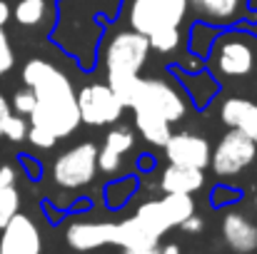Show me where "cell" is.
<instances>
[{"label":"cell","mask_w":257,"mask_h":254,"mask_svg":"<svg viewBox=\"0 0 257 254\" xmlns=\"http://www.w3.org/2000/svg\"><path fill=\"white\" fill-rule=\"evenodd\" d=\"M28 140H30L35 147H40V150H50V147L58 142V137H55L53 132H48V130H43V127H38V125L28 127Z\"/></svg>","instance_id":"f1b7e54d"},{"label":"cell","mask_w":257,"mask_h":254,"mask_svg":"<svg viewBox=\"0 0 257 254\" xmlns=\"http://www.w3.org/2000/svg\"><path fill=\"white\" fill-rule=\"evenodd\" d=\"M48 18V0H18L15 20L25 28H35Z\"/></svg>","instance_id":"cb8c5ba5"},{"label":"cell","mask_w":257,"mask_h":254,"mask_svg":"<svg viewBox=\"0 0 257 254\" xmlns=\"http://www.w3.org/2000/svg\"><path fill=\"white\" fill-rule=\"evenodd\" d=\"M133 112H135V127H138V132H140L150 145L165 147V142L170 140V135H172L170 120L163 117L160 112L150 110V107H133Z\"/></svg>","instance_id":"2e32d148"},{"label":"cell","mask_w":257,"mask_h":254,"mask_svg":"<svg viewBox=\"0 0 257 254\" xmlns=\"http://www.w3.org/2000/svg\"><path fill=\"white\" fill-rule=\"evenodd\" d=\"M158 254H182V249H180V244L170 242V244H163V247H158Z\"/></svg>","instance_id":"e575fe53"},{"label":"cell","mask_w":257,"mask_h":254,"mask_svg":"<svg viewBox=\"0 0 257 254\" xmlns=\"http://www.w3.org/2000/svg\"><path fill=\"white\" fill-rule=\"evenodd\" d=\"M135 145V135L130 127H115L105 135L102 147H97V169L105 174H115L122 167V155L130 152Z\"/></svg>","instance_id":"5bb4252c"},{"label":"cell","mask_w":257,"mask_h":254,"mask_svg":"<svg viewBox=\"0 0 257 254\" xmlns=\"http://www.w3.org/2000/svg\"><path fill=\"white\" fill-rule=\"evenodd\" d=\"M190 0H133L130 25L133 30L150 38L158 30L180 28L187 15Z\"/></svg>","instance_id":"3957f363"},{"label":"cell","mask_w":257,"mask_h":254,"mask_svg":"<svg viewBox=\"0 0 257 254\" xmlns=\"http://www.w3.org/2000/svg\"><path fill=\"white\" fill-rule=\"evenodd\" d=\"M78 110H80V120L92 127H102V125H112L120 120L125 105L122 100L112 92V87L105 83H92L85 85L78 92Z\"/></svg>","instance_id":"52a82bcc"},{"label":"cell","mask_w":257,"mask_h":254,"mask_svg":"<svg viewBox=\"0 0 257 254\" xmlns=\"http://www.w3.org/2000/svg\"><path fill=\"white\" fill-rule=\"evenodd\" d=\"M222 242L232 254H257V222L245 212L227 209L222 217Z\"/></svg>","instance_id":"7c38bea8"},{"label":"cell","mask_w":257,"mask_h":254,"mask_svg":"<svg viewBox=\"0 0 257 254\" xmlns=\"http://www.w3.org/2000/svg\"><path fill=\"white\" fill-rule=\"evenodd\" d=\"M150 55V40L138 30L115 33L105 45L107 78H135L145 68Z\"/></svg>","instance_id":"7a4b0ae2"},{"label":"cell","mask_w":257,"mask_h":254,"mask_svg":"<svg viewBox=\"0 0 257 254\" xmlns=\"http://www.w3.org/2000/svg\"><path fill=\"white\" fill-rule=\"evenodd\" d=\"M252 207H255V212H257V194H255V199H252Z\"/></svg>","instance_id":"f35d334b"},{"label":"cell","mask_w":257,"mask_h":254,"mask_svg":"<svg viewBox=\"0 0 257 254\" xmlns=\"http://www.w3.org/2000/svg\"><path fill=\"white\" fill-rule=\"evenodd\" d=\"M23 80L35 92V107L30 122L53 132L58 140L73 135L80 127L78 95L70 85V78L48 60H30L23 68Z\"/></svg>","instance_id":"6da1fadb"},{"label":"cell","mask_w":257,"mask_h":254,"mask_svg":"<svg viewBox=\"0 0 257 254\" xmlns=\"http://www.w3.org/2000/svg\"><path fill=\"white\" fill-rule=\"evenodd\" d=\"M150 48H155L158 53H172L180 45V28H168V30H158L150 38Z\"/></svg>","instance_id":"4316f807"},{"label":"cell","mask_w":257,"mask_h":254,"mask_svg":"<svg viewBox=\"0 0 257 254\" xmlns=\"http://www.w3.org/2000/svg\"><path fill=\"white\" fill-rule=\"evenodd\" d=\"M220 38V30L212 25V23H205V20H197L192 28H190V53L197 55V60H205L215 45V40Z\"/></svg>","instance_id":"7402d4cb"},{"label":"cell","mask_w":257,"mask_h":254,"mask_svg":"<svg viewBox=\"0 0 257 254\" xmlns=\"http://www.w3.org/2000/svg\"><path fill=\"white\" fill-rule=\"evenodd\" d=\"M210 55H212V63L217 65V73L227 75V78H242L255 65V53H252L250 43L245 40V35H240V33L220 35L215 40Z\"/></svg>","instance_id":"ba28073f"},{"label":"cell","mask_w":257,"mask_h":254,"mask_svg":"<svg viewBox=\"0 0 257 254\" xmlns=\"http://www.w3.org/2000/svg\"><path fill=\"white\" fill-rule=\"evenodd\" d=\"M205 184V172L195 167H180L168 165L160 177V189L163 192H182V194H195Z\"/></svg>","instance_id":"ac0fdd59"},{"label":"cell","mask_w":257,"mask_h":254,"mask_svg":"<svg viewBox=\"0 0 257 254\" xmlns=\"http://www.w3.org/2000/svg\"><path fill=\"white\" fill-rule=\"evenodd\" d=\"M127 107H150L155 112H160L163 117H168L170 122H177L185 117L187 112V102L182 97V92L177 87H172L165 80H155V78H138L133 100Z\"/></svg>","instance_id":"5b68a950"},{"label":"cell","mask_w":257,"mask_h":254,"mask_svg":"<svg viewBox=\"0 0 257 254\" xmlns=\"http://www.w3.org/2000/svg\"><path fill=\"white\" fill-rule=\"evenodd\" d=\"M220 117L230 130L245 132L257 145V105L245 97H230L220 107Z\"/></svg>","instance_id":"9a60e30c"},{"label":"cell","mask_w":257,"mask_h":254,"mask_svg":"<svg viewBox=\"0 0 257 254\" xmlns=\"http://www.w3.org/2000/svg\"><path fill=\"white\" fill-rule=\"evenodd\" d=\"M20 157H23V162L28 165V169H30V174H33V179H38V174H40V167H38V165H33V162L28 160V155H20Z\"/></svg>","instance_id":"8d00e7d4"},{"label":"cell","mask_w":257,"mask_h":254,"mask_svg":"<svg viewBox=\"0 0 257 254\" xmlns=\"http://www.w3.org/2000/svg\"><path fill=\"white\" fill-rule=\"evenodd\" d=\"M0 254H43V234L33 217L18 212L0 229Z\"/></svg>","instance_id":"9c48e42d"},{"label":"cell","mask_w":257,"mask_h":254,"mask_svg":"<svg viewBox=\"0 0 257 254\" xmlns=\"http://www.w3.org/2000/svg\"><path fill=\"white\" fill-rule=\"evenodd\" d=\"M3 137H8L10 142H23V140H28V125H25V120L10 115V117L5 120V125H3Z\"/></svg>","instance_id":"83f0119b"},{"label":"cell","mask_w":257,"mask_h":254,"mask_svg":"<svg viewBox=\"0 0 257 254\" xmlns=\"http://www.w3.org/2000/svg\"><path fill=\"white\" fill-rule=\"evenodd\" d=\"M163 209L168 214L172 227H180L190 214H195V199L192 194H182V192H165V197H160Z\"/></svg>","instance_id":"603a6c76"},{"label":"cell","mask_w":257,"mask_h":254,"mask_svg":"<svg viewBox=\"0 0 257 254\" xmlns=\"http://www.w3.org/2000/svg\"><path fill=\"white\" fill-rule=\"evenodd\" d=\"M172 73H177L180 75V85L185 87V92H187V97L192 100V105L195 107H207L210 105V100L217 95V90H220V85H217V80L210 75V73H185V70H175V68H170Z\"/></svg>","instance_id":"e0dca14e"},{"label":"cell","mask_w":257,"mask_h":254,"mask_svg":"<svg viewBox=\"0 0 257 254\" xmlns=\"http://www.w3.org/2000/svg\"><path fill=\"white\" fill-rule=\"evenodd\" d=\"M117 222L105 219H75L65 227V242L73 252H95L100 247L115 244Z\"/></svg>","instance_id":"30bf717a"},{"label":"cell","mask_w":257,"mask_h":254,"mask_svg":"<svg viewBox=\"0 0 257 254\" xmlns=\"http://www.w3.org/2000/svg\"><path fill=\"white\" fill-rule=\"evenodd\" d=\"M138 192V177L135 174H125V177H115L112 182L105 184L102 189V199H105V207L117 212L122 209Z\"/></svg>","instance_id":"ffe728a7"},{"label":"cell","mask_w":257,"mask_h":254,"mask_svg":"<svg viewBox=\"0 0 257 254\" xmlns=\"http://www.w3.org/2000/svg\"><path fill=\"white\" fill-rule=\"evenodd\" d=\"M115 247H120L122 254H148L160 247V237H155L135 214L117 222Z\"/></svg>","instance_id":"4fadbf2b"},{"label":"cell","mask_w":257,"mask_h":254,"mask_svg":"<svg viewBox=\"0 0 257 254\" xmlns=\"http://www.w3.org/2000/svg\"><path fill=\"white\" fill-rule=\"evenodd\" d=\"M190 3L195 5L200 18L212 25L232 23L240 13V0H190Z\"/></svg>","instance_id":"d6986e66"},{"label":"cell","mask_w":257,"mask_h":254,"mask_svg":"<svg viewBox=\"0 0 257 254\" xmlns=\"http://www.w3.org/2000/svg\"><path fill=\"white\" fill-rule=\"evenodd\" d=\"M20 212V192L15 184L0 187V229Z\"/></svg>","instance_id":"d4e9b609"},{"label":"cell","mask_w":257,"mask_h":254,"mask_svg":"<svg viewBox=\"0 0 257 254\" xmlns=\"http://www.w3.org/2000/svg\"><path fill=\"white\" fill-rule=\"evenodd\" d=\"M135 217H138L155 237H160V239L172 229V224H170V219H168V214H165V209H163V202H160V199H148V202H143V204L135 209Z\"/></svg>","instance_id":"44dd1931"},{"label":"cell","mask_w":257,"mask_h":254,"mask_svg":"<svg viewBox=\"0 0 257 254\" xmlns=\"http://www.w3.org/2000/svg\"><path fill=\"white\" fill-rule=\"evenodd\" d=\"M165 157H168L170 165L205 169L210 167L212 147H210V142L202 135L177 132V135H170V140L165 142Z\"/></svg>","instance_id":"8fae6325"},{"label":"cell","mask_w":257,"mask_h":254,"mask_svg":"<svg viewBox=\"0 0 257 254\" xmlns=\"http://www.w3.org/2000/svg\"><path fill=\"white\" fill-rule=\"evenodd\" d=\"M150 167H155V160L150 155H140V169H150Z\"/></svg>","instance_id":"74e56055"},{"label":"cell","mask_w":257,"mask_h":254,"mask_svg":"<svg viewBox=\"0 0 257 254\" xmlns=\"http://www.w3.org/2000/svg\"><path fill=\"white\" fill-rule=\"evenodd\" d=\"M13 107H15L20 115H30L33 107H35V92H33L30 87L18 90V92L13 95Z\"/></svg>","instance_id":"f546056e"},{"label":"cell","mask_w":257,"mask_h":254,"mask_svg":"<svg viewBox=\"0 0 257 254\" xmlns=\"http://www.w3.org/2000/svg\"><path fill=\"white\" fill-rule=\"evenodd\" d=\"M10 184H15V169L10 165H3L0 167V187H10Z\"/></svg>","instance_id":"d6a6232c"},{"label":"cell","mask_w":257,"mask_h":254,"mask_svg":"<svg viewBox=\"0 0 257 254\" xmlns=\"http://www.w3.org/2000/svg\"><path fill=\"white\" fill-rule=\"evenodd\" d=\"M97 172V147L95 142H80L65 150L53 162V182L60 189H83L95 179Z\"/></svg>","instance_id":"277c9868"},{"label":"cell","mask_w":257,"mask_h":254,"mask_svg":"<svg viewBox=\"0 0 257 254\" xmlns=\"http://www.w3.org/2000/svg\"><path fill=\"white\" fill-rule=\"evenodd\" d=\"M180 229L187 232V234H200V232L205 229V219H202L200 214H190V217L180 224Z\"/></svg>","instance_id":"1f68e13d"},{"label":"cell","mask_w":257,"mask_h":254,"mask_svg":"<svg viewBox=\"0 0 257 254\" xmlns=\"http://www.w3.org/2000/svg\"><path fill=\"white\" fill-rule=\"evenodd\" d=\"M8 20H10V5H8L5 0H0V28H3Z\"/></svg>","instance_id":"d590c367"},{"label":"cell","mask_w":257,"mask_h":254,"mask_svg":"<svg viewBox=\"0 0 257 254\" xmlns=\"http://www.w3.org/2000/svg\"><path fill=\"white\" fill-rule=\"evenodd\" d=\"M148 254H158V249H155V252H148Z\"/></svg>","instance_id":"ab89813d"},{"label":"cell","mask_w":257,"mask_h":254,"mask_svg":"<svg viewBox=\"0 0 257 254\" xmlns=\"http://www.w3.org/2000/svg\"><path fill=\"white\" fill-rule=\"evenodd\" d=\"M257 157V145L240 130H230L215 147L212 157H210V167L217 177L230 179L242 174L245 169L255 162Z\"/></svg>","instance_id":"8992f818"},{"label":"cell","mask_w":257,"mask_h":254,"mask_svg":"<svg viewBox=\"0 0 257 254\" xmlns=\"http://www.w3.org/2000/svg\"><path fill=\"white\" fill-rule=\"evenodd\" d=\"M13 63H15V55H13L10 40H8V35L3 33V28H0V78L13 68Z\"/></svg>","instance_id":"4dcf8cb0"},{"label":"cell","mask_w":257,"mask_h":254,"mask_svg":"<svg viewBox=\"0 0 257 254\" xmlns=\"http://www.w3.org/2000/svg\"><path fill=\"white\" fill-rule=\"evenodd\" d=\"M242 199V192L230 187V184H215L210 189V207L212 209H225V207H232Z\"/></svg>","instance_id":"484cf974"},{"label":"cell","mask_w":257,"mask_h":254,"mask_svg":"<svg viewBox=\"0 0 257 254\" xmlns=\"http://www.w3.org/2000/svg\"><path fill=\"white\" fill-rule=\"evenodd\" d=\"M13 112H10V105H8V100L0 95V137H3V125H5V120L10 117Z\"/></svg>","instance_id":"836d02e7"}]
</instances>
